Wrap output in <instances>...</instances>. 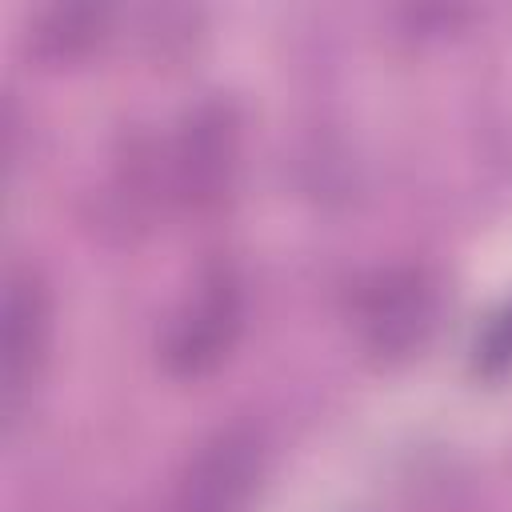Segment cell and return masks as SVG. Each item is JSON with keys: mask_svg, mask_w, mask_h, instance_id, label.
I'll list each match as a JSON object with an SVG mask.
<instances>
[{"mask_svg": "<svg viewBox=\"0 0 512 512\" xmlns=\"http://www.w3.org/2000/svg\"><path fill=\"white\" fill-rule=\"evenodd\" d=\"M476 368L484 376H504L512 368V304L492 316V324L476 340Z\"/></svg>", "mask_w": 512, "mask_h": 512, "instance_id": "obj_7", "label": "cell"}, {"mask_svg": "<svg viewBox=\"0 0 512 512\" xmlns=\"http://www.w3.org/2000/svg\"><path fill=\"white\" fill-rule=\"evenodd\" d=\"M100 24H104V8L64 4V8L44 12V20L36 28V44L48 56H80L100 36Z\"/></svg>", "mask_w": 512, "mask_h": 512, "instance_id": "obj_6", "label": "cell"}, {"mask_svg": "<svg viewBox=\"0 0 512 512\" xmlns=\"http://www.w3.org/2000/svg\"><path fill=\"white\" fill-rule=\"evenodd\" d=\"M48 292L32 272H12L4 288V344H0V400L4 424H16L24 400L32 396L44 356H48Z\"/></svg>", "mask_w": 512, "mask_h": 512, "instance_id": "obj_2", "label": "cell"}, {"mask_svg": "<svg viewBox=\"0 0 512 512\" xmlns=\"http://www.w3.org/2000/svg\"><path fill=\"white\" fill-rule=\"evenodd\" d=\"M236 328H240V296L224 276H216L204 284L196 304L176 320L168 336V364L180 376L208 372L232 348Z\"/></svg>", "mask_w": 512, "mask_h": 512, "instance_id": "obj_4", "label": "cell"}, {"mask_svg": "<svg viewBox=\"0 0 512 512\" xmlns=\"http://www.w3.org/2000/svg\"><path fill=\"white\" fill-rule=\"evenodd\" d=\"M436 324V288L424 272L400 268L376 276L360 296V332L376 356L416 352Z\"/></svg>", "mask_w": 512, "mask_h": 512, "instance_id": "obj_3", "label": "cell"}, {"mask_svg": "<svg viewBox=\"0 0 512 512\" xmlns=\"http://www.w3.org/2000/svg\"><path fill=\"white\" fill-rule=\"evenodd\" d=\"M264 476V440L248 424L220 428L192 456L180 484V512H244Z\"/></svg>", "mask_w": 512, "mask_h": 512, "instance_id": "obj_1", "label": "cell"}, {"mask_svg": "<svg viewBox=\"0 0 512 512\" xmlns=\"http://www.w3.org/2000/svg\"><path fill=\"white\" fill-rule=\"evenodd\" d=\"M228 156H232V128L224 120V112H208L196 116L184 144H180V184L188 196H212L228 172Z\"/></svg>", "mask_w": 512, "mask_h": 512, "instance_id": "obj_5", "label": "cell"}]
</instances>
